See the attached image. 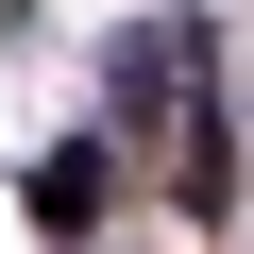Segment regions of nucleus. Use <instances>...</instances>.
Here are the masks:
<instances>
[{"mask_svg":"<svg viewBox=\"0 0 254 254\" xmlns=\"http://www.w3.org/2000/svg\"><path fill=\"white\" fill-rule=\"evenodd\" d=\"M119 102H136L153 136H170V187H187V203H220V187H237V153H220V102L187 85V34H136V68H119Z\"/></svg>","mask_w":254,"mask_h":254,"instance_id":"obj_1","label":"nucleus"},{"mask_svg":"<svg viewBox=\"0 0 254 254\" xmlns=\"http://www.w3.org/2000/svg\"><path fill=\"white\" fill-rule=\"evenodd\" d=\"M34 220H51V237H85V220H102V136L34 153Z\"/></svg>","mask_w":254,"mask_h":254,"instance_id":"obj_2","label":"nucleus"}]
</instances>
